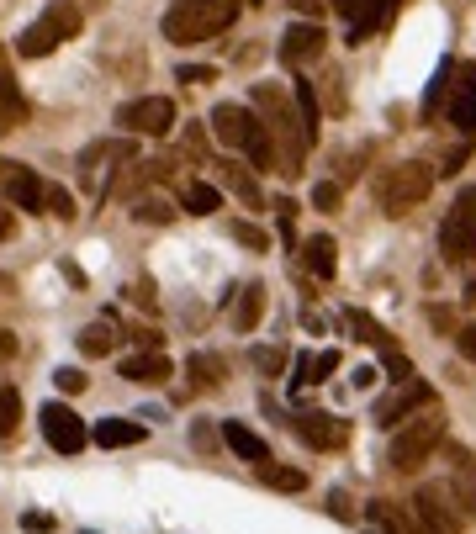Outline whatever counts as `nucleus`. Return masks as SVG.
<instances>
[{"label":"nucleus","mask_w":476,"mask_h":534,"mask_svg":"<svg viewBox=\"0 0 476 534\" xmlns=\"http://www.w3.org/2000/svg\"><path fill=\"white\" fill-rule=\"evenodd\" d=\"M212 138L223 143V149L249 154L254 164H260V170H270V164H276V143H270L265 122L254 117V106H238V101L212 106Z\"/></svg>","instance_id":"nucleus-1"},{"label":"nucleus","mask_w":476,"mask_h":534,"mask_svg":"<svg viewBox=\"0 0 476 534\" xmlns=\"http://www.w3.org/2000/svg\"><path fill=\"white\" fill-rule=\"evenodd\" d=\"M238 22V0H180L164 11V38L170 43H207Z\"/></svg>","instance_id":"nucleus-2"},{"label":"nucleus","mask_w":476,"mask_h":534,"mask_svg":"<svg viewBox=\"0 0 476 534\" xmlns=\"http://www.w3.org/2000/svg\"><path fill=\"white\" fill-rule=\"evenodd\" d=\"M434 191V170L424 159H408V164H392L387 175L376 180V201H381V212L387 217H408L413 207H424Z\"/></svg>","instance_id":"nucleus-3"},{"label":"nucleus","mask_w":476,"mask_h":534,"mask_svg":"<svg viewBox=\"0 0 476 534\" xmlns=\"http://www.w3.org/2000/svg\"><path fill=\"white\" fill-rule=\"evenodd\" d=\"M80 27H85V16H80L75 0H48V11L38 16V22L22 27V38H16V53H22V59H48V53L59 48V43H69Z\"/></svg>","instance_id":"nucleus-4"},{"label":"nucleus","mask_w":476,"mask_h":534,"mask_svg":"<svg viewBox=\"0 0 476 534\" xmlns=\"http://www.w3.org/2000/svg\"><path fill=\"white\" fill-rule=\"evenodd\" d=\"M439 439H445V423H439V418H413V423H402V429L392 434L387 460L397 471H418L439 450Z\"/></svg>","instance_id":"nucleus-5"},{"label":"nucleus","mask_w":476,"mask_h":534,"mask_svg":"<svg viewBox=\"0 0 476 534\" xmlns=\"http://www.w3.org/2000/svg\"><path fill=\"white\" fill-rule=\"evenodd\" d=\"M439 254H445V260H466V254H476V186H466L461 196H455L450 217L439 223Z\"/></svg>","instance_id":"nucleus-6"},{"label":"nucleus","mask_w":476,"mask_h":534,"mask_svg":"<svg viewBox=\"0 0 476 534\" xmlns=\"http://www.w3.org/2000/svg\"><path fill=\"white\" fill-rule=\"evenodd\" d=\"M38 423H43V439L59 455H80L85 445H90V429H85V418L69 408V402H43V413H38Z\"/></svg>","instance_id":"nucleus-7"},{"label":"nucleus","mask_w":476,"mask_h":534,"mask_svg":"<svg viewBox=\"0 0 476 534\" xmlns=\"http://www.w3.org/2000/svg\"><path fill=\"white\" fill-rule=\"evenodd\" d=\"M117 122L127 127V133H138V138H164L175 127V101L170 96H138V101H127Z\"/></svg>","instance_id":"nucleus-8"},{"label":"nucleus","mask_w":476,"mask_h":534,"mask_svg":"<svg viewBox=\"0 0 476 534\" xmlns=\"http://www.w3.org/2000/svg\"><path fill=\"white\" fill-rule=\"evenodd\" d=\"M429 402H434V386L429 381H402L392 397L376 402V423H381V429H397L413 408H429Z\"/></svg>","instance_id":"nucleus-9"},{"label":"nucleus","mask_w":476,"mask_h":534,"mask_svg":"<svg viewBox=\"0 0 476 534\" xmlns=\"http://www.w3.org/2000/svg\"><path fill=\"white\" fill-rule=\"evenodd\" d=\"M450 127L471 133L476 127V59L471 64H455V80H450Z\"/></svg>","instance_id":"nucleus-10"},{"label":"nucleus","mask_w":476,"mask_h":534,"mask_svg":"<svg viewBox=\"0 0 476 534\" xmlns=\"http://www.w3.org/2000/svg\"><path fill=\"white\" fill-rule=\"evenodd\" d=\"M297 439L313 445V450H339L344 439H350V429H344V418H334V413H302L297 418Z\"/></svg>","instance_id":"nucleus-11"},{"label":"nucleus","mask_w":476,"mask_h":534,"mask_svg":"<svg viewBox=\"0 0 476 534\" xmlns=\"http://www.w3.org/2000/svg\"><path fill=\"white\" fill-rule=\"evenodd\" d=\"M22 122H27V96H22V85H16V75H11L6 43H0V133H11V127H22Z\"/></svg>","instance_id":"nucleus-12"},{"label":"nucleus","mask_w":476,"mask_h":534,"mask_svg":"<svg viewBox=\"0 0 476 534\" xmlns=\"http://www.w3.org/2000/svg\"><path fill=\"white\" fill-rule=\"evenodd\" d=\"M323 27L318 22H297V27H286V38H281V59L286 64H307V59H318L323 53Z\"/></svg>","instance_id":"nucleus-13"},{"label":"nucleus","mask_w":476,"mask_h":534,"mask_svg":"<svg viewBox=\"0 0 476 534\" xmlns=\"http://www.w3.org/2000/svg\"><path fill=\"white\" fill-rule=\"evenodd\" d=\"M90 439H96L101 450H133V445H143V439H149V429H143V423H133V418H101L96 429H90Z\"/></svg>","instance_id":"nucleus-14"},{"label":"nucleus","mask_w":476,"mask_h":534,"mask_svg":"<svg viewBox=\"0 0 476 534\" xmlns=\"http://www.w3.org/2000/svg\"><path fill=\"white\" fill-rule=\"evenodd\" d=\"M122 376H127V381H143V386H159V381L175 376V365H170L164 349H143V355H127V360H122Z\"/></svg>","instance_id":"nucleus-15"},{"label":"nucleus","mask_w":476,"mask_h":534,"mask_svg":"<svg viewBox=\"0 0 476 534\" xmlns=\"http://www.w3.org/2000/svg\"><path fill=\"white\" fill-rule=\"evenodd\" d=\"M223 445L238 460H254V466H265V460H270V445L249 429V423H238V418H223Z\"/></svg>","instance_id":"nucleus-16"},{"label":"nucleus","mask_w":476,"mask_h":534,"mask_svg":"<svg viewBox=\"0 0 476 534\" xmlns=\"http://www.w3.org/2000/svg\"><path fill=\"white\" fill-rule=\"evenodd\" d=\"M450 497L461 513H476V455L455 450V471H450Z\"/></svg>","instance_id":"nucleus-17"},{"label":"nucleus","mask_w":476,"mask_h":534,"mask_svg":"<svg viewBox=\"0 0 476 534\" xmlns=\"http://www.w3.org/2000/svg\"><path fill=\"white\" fill-rule=\"evenodd\" d=\"M302 260H307V270L318 275V281H334V270H339V244L328 233H313L302 244Z\"/></svg>","instance_id":"nucleus-18"},{"label":"nucleus","mask_w":476,"mask_h":534,"mask_svg":"<svg viewBox=\"0 0 476 534\" xmlns=\"http://www.w3.org/2000/svg\"><path fill=\"white\" fill-rule=\"evenodd\" d=\"M6 196H11V207H27V212H43V196L48 186L32 170H11L6 175Z\"/></svg>","instance_id":"nucleus-19"},{"label":"nucleus","mask_w":476,"mask_h":534,"mask_svg":"<svg viewBox=\"0 0 476 534\" xmlns=\"http://www.w3.org/2000/svg\"><path fill=\"white\" fill-rule=\"evenodd\" d=\"M334 371H339V349H323V355H302V360H297V381H291V386L302 392V386H318L323 376H334Z\"/></svg>","instance_id":"nucleus-20"},{"label":"nucleus","mask_w":476,"mask_h":534,"mask_svg":"<svg viewBox=\"0 0 476 534\" xmlns=\"http://www.w3.org/2000/svg\"><path fill=\"white\" fill-rule=\"evenodd\" d=\"M186 376H191V386H201V392H217V386L228 381V365L217 360V355H191L186 360Z\"/></svg>","instance_id":"nucleus-21"},{"label":"nucleus","mask_w":476,"mask_h":534,"mask_svg":"<svg viewBox=\"0 0 476 534\" xmlns=\"http://www.w3.org/2000/svg\"><path fill=\"white\" fill-rule=\"evenodd\" d=\"M260 312H265V286H244V291H238V307H233V328H238V334H254Z\"/></svg>","instance_id":"nucleus-22"},{"label":"nucleus","mask_w":476,"mask_h":534,"mask_svg":"<svg viewBox=\"0 0 476 534\" xmlns=\"http://www.w3.org/2000/svg\"><path fill=\"white\" fill-rule=\"evenodd\" d=\"M344 323H350V328H355V334H360L365 344H371V349H381V355H387V349H397V344H392V334H387V328H381V323L371 318V312L350 307V312H344Z\"/></svg>","instance_id":"nucleus-23"},{"label":"nucleus","mask_w":476,"mask_h":534,"mask_svg":"<svg viewBox=\"0 0 476 534\" xmlns=\"http://www.w3.org/2000/svg\"><path fill=\"white\" fill-rule=\"evenodd\" d=\"M397 6H402V0H371V11H365L360 22L350 27V48H355V43H365V38H371V32H381V27H387V16H392Z\"/></svg>","instance_id":"nucleus-24"},{"label":"nucleus","mask_w":476,"mask_h":534,"mask_svg":"<svg viewBox=\"0 0 476 534\" xmlns=\"http://www.w3.org/2000/svg\"><path fill=\"white\" fill-rule=\"evenodd\" d=\"M223 186L244 201V207H265V196H260V186H254V175L238 170V164H223Z\"/></svg>","instance_id":"nucleus-25"},{"label":"nucleus","mask_w":476,"mask_h":534,"mask_svg":"<svg viewBox=\"0 0 476 534\" xmlns=\"http://www.w3.org/2000/svg\"><path fill=\"white\" fill-rule=\"evenodd\" d=\"M112 344H117V323H112V318H106V323H90L85 334H80L85 355H112Z\"/></svg>","instance_id":"nucleus-26"},{"label":"nucleus","mask_w":476,"mask_h":534,"mask_svg":"<svg viewBox=\"0 0 476 534\" xmlns=\"http://www.w3.org/2000/svg\"><path fill=\"white\" fill-rule=\"evenodd\" d=\"M450 80H455V64L445 59V64H439V69H434V80H429V90H424V117H434V112H439V101H445V96H450Z\"/></svg>","instance_id":"nucleus-27"},{"label":"nucleus","mask_w":476,"mask_h":534,"mask_svg":"<svg viewBox=\"0 0 476 534\" xmlns=\"http://www.w3.org/2000/svg\"><path fill=\"white\" fill-rule=\"evenodd\" d=\"M260 482H265V487H276V492H302V487H307V476H302V471H291V466H270V460H265V466H260Z\"/></svg>","instance_id":"nucleus-28"},{"label":"nucleus","mask_w":476,"mask_h":534,"mask_svg":"<svg viewBox=\"0 0 476 534\" xmlns=\"http://www.w3.org/2000/svg\"><path fill=\"white\" fill-rule=\"evenodd\" d=\"M133 217H138V223L164 228V223L175 217V207H170V201H159V196H138V201H133Z\"/></svg>","instance_id":"nucleus-29"},{"label":"nucleus","mask_w":476,"mask_h":534,"mask_svg":"<svg viewBox=\"0 0 476 534\" xmlns=\"http://www.w3.org/2000/svg\"><path fill=\"white\" fill-rule=\"evenodd\" d=\"M297 106H302V133L318 138V90H313V80H297Z\"/></svg>","instance_id":"nucleus-30"},{"label":"nucleus","mask_w":476,"mask_h":534,"mask_svg":"<svg viewBox=\"0 0 476 534\" xmlns=\"http://www.w3.org/2000/svg\"><path fill=\"white\" fill-rule=\"evenodd\" d=\"M154 175H164V164H133V175H127V180H112V186H106V196H133L143 180H154Z\"/></svg>","instance_id":"nucleus-31"},{"label":"nucleus","mask_w":476,"mask_h":534,"mask_svg":"<svg viewBox=\"0 0 476 534\" xmlns=\"http://www.w3.org/2000/svg\"><path fill=\"white\" fill-rule=\"evenodd\" d=\"M16 423H22V397H16V386H0V439H11Z\"/></svg>","instance_id":"nucleus-32"},{"label":"nucleus","mask_w":476,"mask_h":534,"mask_svg":"<svg viewBox=\"0 0 476 534\" xmlns=\"http://www.w3.org/2000/svg\"><path fill=\"white\" fill-rule=\"evenodd\" d=\"M186 207H191L196 217H207V212L223 207V196H217V186H207V180H196V186L186 191Z\"/></svg>","instance_id":"nucleus-33"},{"label":"nucleus","mask_w":476,"mask_h":534,"mask_svg":"<svg viewBox=\"0 0 476 534\" xmlns=\"http://www.w3.org/2000/svg\"><path fill=\"white\" fill-rule=\"evenodd\" d=\"M53 386H59V392H69V397H80L85 392V371H75V365H59V371H53Z\"/></svg>","instance_id":"nucleus-34"},{"label":"nucleus","mask_w":476,"mask_h":534,"mask_svg":"<svg viewBox=\"0 0 476 534\" xmlns=\"http://www.w3.org/2000/svg\"><path fill=\"white\" fill-rule=\"evenodd\" d=\"M43 207H48L53 217H75V196H69V191H59V186H48Z\"/></svg>","instance_id":"nucleus-35"},{"label":"nucleus","mask_w":476,"mask_h":534,"mask_svg":"<svg viewBox=\"0 0 476 534\" xmlns=\"http://www.w3.org/2000/svg\"><path fill=\"white\" fill-rule=\"evenodd\" d=\"M276 228H281V238H286V244H291V233H297V201H276Z\"/></svg>","instance_id":"nucleus-36"},{"label":"nucleus","mask_w":476,"mask_h":534,"mask_svg":"<svg viewBox=\"0 0 476 534\" xmlns=\"http://www.w3.org/2000/svg\"><path fill=\"white\" fill-rule=\"evenodd\" d=\"M313 207L318 212H334L339 207V186H334V180H318V186H313Z\"/></svg>","instance_id":"nucleus-37"},{"label":"nucleus","mask_w":476,"mask_h":534,"mask_svg":"<svg viewBox=\"0 0 476 534\" xmlns=\"http://www.w3.org/2000/svg\"><path fill=\"white\" fill-rule=\"evenodd\" d=\"M233 238H238V244H249V249H265L270 244L265 228H254V223H233Z\"/></svg>","instance_id":"nucleus-38"},{"label":"nucleus","mask_w":476,"mask_h":534,"mask_svg":"<svg viewBox=\"0 0 476 534\" xmlns=\"http://www.w3.org/2000/svg\"><path fill=\"white\" fill-rule=\"evenodd\" d=\"M254 365H260L265 376H276L281 365H286V349H254Z\"/></svg>","instance_id":"nucleus-39"},{"label":"nucleus","mask_w":476,"mask_h":534,"mask_svg":"<svg viewBox=\"0 0 476 534\" xmlns=\"http://www.w3.org/2000/svg\"><path fill=\"white\" fill-rule=\"evenodd\" d=\"M455 349H461V360H471V365H476V323H466L461 334H455Z\"/></svg>","instance_id":"nucleus-40"},{"label":"nucleus","mask_w":476,"mask_h":534,"mask_svg":"<svg viewBox=\"0 0 476 534\" xmlns=\"http://www.w3.org/2000/svg\"><path fill=\"white\" fill-rule=\"evenodd\" d=\"M334 11H339V16H350V27H355L360 16L371 11V0H334Z\"/></svg>","instance_id":"nucleus-41"},{"label":"nucleus","mask_w":476,"mask_h":534,"mask_svg":"<svg viewBox=\"0 0 476 534\" xmlns=\"http://www.w3.org/2000/svg\"><path fill=\"white\" fill-rule=\"evenodd\" d=\"M180 80H186V85H207V80H217V69H207V64H186V69H180Z\"/></svg>","instance_id":"nucleus-42"},{"label":"nucleus","mask_w":476,"mask_h":534,"mask_svg":"<svg viewBox=\"0 0 476 534\" xmlns=\"http://www.w3.org/2000/svg\"><path fill=\"white\" fill-rule=\"evenodd\" d=\"M22 529H32V534H48V529H53V519H48V513H22Z\"/></svg>","instance_id":"nucleus-43"},{"label":"nucleus","mask_w":476,"mask_h":534,"mask_svg":"<svg viewBox=\"0 0 476 534\" xmlns=\"http://www.w3.org/2000/svg\"><path fill=\"white\" fill-rule=\"evenodd\" d=\"M16 355V334H11V328H0V365H6Z\"/></svg>","instance_id":"nucleus-44"},{"label":"nucleus","mask_w":476,"mask_h":534,"mask_svg":"<svg viewBox=\"0 0 476 534\" xmlns=\"http://www.w3.org/2000/svg\"><path fill=\"white\" fill-rule=\"evenodd\" d=\"M355 386H360V392H365V386H376V365H360V371H355Z\"/></svg>","instance_id":"nucleus-45"},{"label":"nucleus","mask_w":476,"mask_h":534,"mask_svg":"<svg viewBox=\"0 0 476 534\" xmlns=\"http://www.w3.org/2000/svg\"><path fill=\"white\" fill-rule=\"evenodd\" d=\"M11 233H16V217H11L6 207H0V244H6V238H11Z\"/></svg>","instance_id":"nucleus-46"},{"label":"nucleus","mask_w":476,"mask_h":534,"mask_svg":"<svg viewBox=\"0 0 476 534\" xmlns=\"http://www.w3.org/2000/svg\"><path fill=\"white\" fill-rule=\"evenodd\" d=\"M466 302H471V307H476V281H471V286H466Z\"/></svg>","instance_id":"nucleus-47"},{"label":"nucleus","mask_w":476,"mask_h":534,"mask_svg":"<svg viewBox=\"0 0 476 534\" xmlns=\"http://www.w3.org/2000/svg\"><path fill=\"white\" fill-rule=\"evenodd\" d=\"M0 170H11V164H6V159H0Z\"/></svg>","instance_id":"nucleus-48"}]
</instances>
